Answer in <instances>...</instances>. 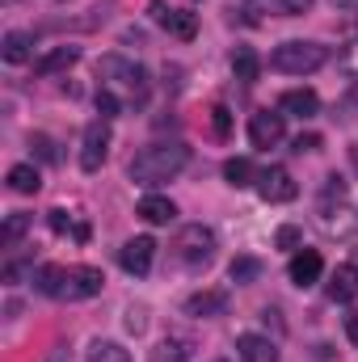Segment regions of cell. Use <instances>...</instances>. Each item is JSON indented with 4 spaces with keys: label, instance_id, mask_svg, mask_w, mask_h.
Segmentation results:
<instances>
[{
    "label": "cell",
    "instance_id": "cell-38",
    "mask_svg": "<svg viewBox=\"0 0 358 362\" xmlns=\"http://www.w3.org/2000/svg\"><path fill=\"white\" fill-rule=\"evenodd\" d=\"M346 333H350V341H358V312L346 316Z\"/></svg>",
    "mask_w": 358,
    "mask_h": 362
},
{
    "label": "cell",
    "instance_id": "cell-26",
    "mask_svg": "<svg viewBox=\"0 0 358 362\" xmlns=\"http://www.w3.org/2000/svg\"><path fill=\"white\" fill-rule=\"evenodd\" d=\"M89 362H131V350H122L118 341H93L89 346Z\"/></svg>",
    "mask_w": 358,
    "mask_h": 362
},
{
    "label": "cell",
    "instance_id": "cell-5",
    "mask_svg": "<svg viewBox=\"0 0 358 362\" xmlns=\"http://www.w3.org/2000/svg\"><path fill=\"white\" fill-rule=\"evenodd\" d=\"M105 156H110V122L97 118V122L85 127V139H81V169L85 173H97L105 165Z\"/></svg>",
    "mask_w": 358,
    "mask_h": 362
},
{
    "label": "cell",
    "instance_id": "cell-31",
    "mask_svg": "<svg viewBox=\"0 0 358 362\" xmlns=\"http://www.w3.org/2000/svg\"><path fill=\"white\" fill-rule=\"evenodd\" d=\"M47 223H51V232H59V236H64V232H72V236H76V228H81V223H72V215H68L64 206H55V211L47 215Z\"/></svg>",
    "mask_w": 358,
    "mask_h": 362
},
{
    "label": "cell",
    "instance_id": "cell-17",
    "mask_svg": "<svg viewBox=\"0 0 358 362\" xmlns=\"http://www.w3.org/2000/svg\"><path fill=\"white\" fill-rule=\"evenodd\" d=\"M278 110H282V114H295V118H312V114L321 110V97L312 89H287L278 97Z\"/></svg>",
    "mask_w": 358,
    "mask_h": 362
},
{
    "label": "cell",
    "instance_id": "cell-30",
    "mask_svg": "<svg viewBox=\"0 0 358 362\" xmlns=\"http://www.w3.org/2000/svg\"><path fill=\"white\" fill-rule=\"evenodd\" d=\"M30 148L38 152V160L59 165V148H55V139H51V135H30Z\"/></svg>",
    "mask_w": 358,
    "mask_h": 362
},
{
    "label": "cell",
    "instance_id": "cell-32",
    "mask_svg": "<svg viewBox=\"0 0 358 362\" xmlns=\"http://www.w3.org/2000/svg\"><path fill=\"white\" fill-rule=\"evenodd\" d=\"M299 240H304V232H299L295 223H282V228H278V236H274V245H278V249H299Z\"/></svg>",
    "mask_w": 358,
    "mask_h": 362
},
{
    "label": "cell",
    "instance_id": "cell-39",
    "mask_svg": "<svg viewBox=\"0 0 358 362\" xmlns=\"http://www.w3.org/2000/svg\"><path fill=\"white\" fill-rule=\"evenodd\" d=\"M350 160H354V169H358V148H350Z\"/></svg>",
    "mask_w": 358,
    "mask_h": 362
},
{
    "label": "cell",
    "instance_id": "cell-6",
    "mask_svg": "<svg viewBox=\"0 0 358 362\" xmlns=\"http://www.w3.org/2000/svg\"><path fill=\"white\" fill-rule=\"evenodd\" d=\"M258 194H262V202H291V198H299V185L282 165H270L266 173H258Z\"/></svg>",
    "mask_w": 358,
    "mask_h": 362
},
{
    "label": "cell",
    "instance_id": "cell-16",
    "mask_svg": "<svg viewBox=\"0 0 358 362\" xmlns=\"http://www.w3.org/2000/svg\"><path fill=\"white\" fill-rule=\"evenodd\" d=\"M76 59H81V47H51L47 55L34 59V72H38V76H55V72L72 68Z\"/></svg>",
    "mask_w": 358,
    "mask_h": 362
},
{
    "label": "cell",
    "instance_id": "cell-29",
    "mask_svg": "<svg viewBox=\"0 0 358 362\" xmlns=\"http://www.w3.org/2000/svg\"><path fill=\"white\" fill-rule=\"evenodd\" d=\"M211 131H215V139L232 135V110L228 105H211Z\"/></svg>",
    "mask_w": 358,
    "mask_h": 362
},
{
    "label": "cell",
    "instance_id": "cell-12",
    "mask_svg": "<svg viewBox=\"0 0 358 362\" xmlns=\"http://www.w3.org/2000/svg\"><path fill=\"white\" fill-rule=\"evenodd\" d=\"M291 282L304 291V286H312V282H321V274H325V262H321V253L316 249H299L295 257H291Z\"/></svg>",
    "mask_w": 358,
    "mask_h": 362
},
{
    "label": "cell",
    "instance_id": "cell-4",
    "mask_svg": "<svg viewBox=\"0 0 358 362\" xmlns=\"http://www.w3.org/2000/svg\"><path fill=\"white\" fill-rule=\"evenodd\" d=\"M97 76L105 81V89H110V85H127V89L135 93V101H144V93H148V72H144L139 64L122 59V55H105V59L97 64Z\"/></svg>",
    "mask_w": 358,
    "mask_h": 362
},
{
    "label": "cell",
    "instance_id": "cell-34",
    "mask_svg": "<svg viewBox=\"0 0 358 362\" xmlns=\"http://www.w3.org/2000/svg\"><path fill=\"white\" fill-rule=\"evenodd\" d=\"M127 329H131V333H144V329H148V312H144V308H131V312H127Z\"/></svg>",
    "mask_w": 358,
    "mask_h": 362
},
{
    "label": "cell",
    "instance_id": "cell-11",
    "mask_svg": "<svg viewBox=\"0 0 358 362\" xmlns=\"http://www.w3.org/2000/svg\"><path fill=\"white\" fill-rule=\"evenodd\" d=\"M312 4L316 0H245V13L253 21H262V17H304Z\"/></svg>",
    "mask_w": 358,
    "mask_h": 362
},
{
    "label": "cell",
    "instance_id": "cell-22",
    "mask_svg": "<svg viewBox=\"0 0 358 362\" xmlns=\"http://www.w3.org/2000/svg\"><path fill=\"white\" fill-rule=\"evenodd\" d=\"M232 72H236V81L253 85V81L262 76V55H258L253 47H236V51H232Z\"/></svg>",
    "mask_w": 358,
    "mask_h": 362
},
{
    "label": "cell",
    "instance_id": "cell-33",
    "mask_svg": "<svg viewBox=\"0 0 358 362\" xmlns=\"http://www.w3.org/2000/svg\"><path fill=\"white\" fill-rule=\"evenodd\" d=\"M97 110H101V118H114L122 110V101L114 97V89H97Z\"/></svg>",
    "mask_w": 358,
    "mask_h": 362
},
{
    "label": "cell",
    "instance_id": "cell-14",
    "mask_svg": "<svg viewBox=\"0 0 358 362\" xmlns=\"http://www.w3.org/2000/svg\"><path fill=\"white\" fill-rule=\"evenodd\" d=\"M228 312V291H198L185 299V316H224Z\"/></svg>",
    "mask_w": 358,
    "mask_h": 362
},
{
    "label": "cell",
    "instance_id": "cell-19",
    "mask_svg": "<svg viewBox=\"0 0 358 362\" xmlns=\"http://www.w3.org/2000/svg\"><path fill=\"white\" fill-rule=\"evenodd\" d=\"M236 350H241V358L245 362H278V346L262 337V333H245L241 341H236Z\"/></svg>",
    "mask_w": 358,
    "mask_h": 362
},
{
    "label": "cell",
    "instance_id": "cell-20",
    "mask_svg": "<svg viewBox=\"0 0 358 362\" xmlns=\"http://www.w3.org/2000/svg\"><path fill=\"white\" fill-rule=\"evenodd\" d=\"M0 55H4V64H25V59L34 55V34H25V30H8L4 42H0Z\"/></svg>",
    "mask_w": 358,
    "mask_h": 362
},
{
    "label": "cell",
    "instance_id": "cell-18",
    "mask_svg": "<svg viewBox=\"0 0 358 362\" xmlns=\"http://www.w3.org/2000/svg\"><path fill=\"white\" fill-rule=\"evenodd\" d=\"M139 219H148V223H173L178 219V206H173V198H165V194H148V198H139Z\"/></svg>",
    "mask_w": 358,
    "mask_h": 362
},
{
    "label": "cell",
    "instance_id": "cell-15",
    "mask_svg": "<svg viewBox=\"0 0 358 362\" xmlns=\"http://www.w3.org/2000/svg\"><path fill=\"white\" fill-rule=\"evenodd\" d=\"M101 286H105V274L97 270V266H76L72 270V286H68V299H93V295H101Z\"/></svg>",
    "mask_w": 358,
    "mask_h": 362
},
{
    "label": "cell",
    "instance_id": "cell-10",
    "mask_svg": "<svg viewBox=\"0 0 358 362\" xmlns=\"http://www.w3.org/2000/svg\"><path fill=\"white\" fill-rule=\"evenodd\" d=\"M282 135H287L282 114L258 110V114L249 118V144H253V148H274V144H282Z\"/></svg>",
    "mask_w": 358,
    "mask_h": 362
},
{
    "label": "cell",
    "instance_id": "cell-3",
    "mask_svg": "<svg viewBox=\"0 0 358 362\" xmlns=\"http://www.w3.org/2000/svg\"><path fill=\"white\" fill-rule=\"evenodd\" d=\"M173 253H178L181 266H190V270L207 266L215 257V232L207 223H185L178 232V240H173Z\"/></svg>",
    "mask_w": 358,
    "mask_h": 362
},
{
    "label": "cell",
    "instance_id": "cell-40",
    "mask_svg": "<svg viewBox=\"0 0 358 362\" xmlns=\"http://www.w3.org/2000/svg\"><path fill=\"white\" fill-rule=\"evenodd\" d=\"M354 101H358V81H354Z\"/></svg>",
    "mask_w": 358,
    "mask_h": 362
},
{
    "label": "cell",
    "instance_id": "cell-36",
    "mask_svg": "<svg viewBox=\"0 0 358 362\" xmlns=\"http://www.w3.org/2000/svg\"><path fill=\"white\" fill-rule=\"evenodd\" d=\"M321 148V135H299L295 139V152H316Z\"/></svg>",
    "mask_w": 358,
    "mask_h": 362
},
{
    "label": "cell",
    "instance_id": "cell-8",
    "mask_svg": "<svg viewBox=\"0 0 358 362\" xmlns=\"http://www.w3.org/2000/svg\"><path fill=\"white\" fill-rule=\"evenodd\" d=\"M316 215H321V228H325L329 236H354L358 232V211L346 206L342 198H337V206H333V198H325Z\"/></svg>",
    "mask_w": 358,
    "mask_h": 362
},
{
    "label": "cell",
    "instance_id": "cell-37",
    "mask_svg": "<svg viewBox=\"0 0 358 362\" xmlns=\"http://www.w3.org/2000/svg\"><path fill=\"white\" fill-rule=\"evenodd\" d=\"M47 362H72V354H68V346H55V350L47 354Z\"/></svg>",
    "mask_w": 358,
    "mask_h": 362
},
{
    "label": "cell",
    "instance_id": "cell-2",
    "mask_svg": "<svg viewBox=\"0 0 358 362\" xmlns=\"http://www.w3.org/2000/svg\"><path fill=\"white\" fill-rule=\"evenodd\" d=\"M325 64H329V47H321V42H299L295 38V42H282V47L270 51V68L287 72V76H308Z\"/></svg>",
    "mask_w": 358,
    "mask_h": 362
},
{
    "label": "cell",
    "instance_id": "cell-27",
    "mask_svg": "<svg viewBox=\"0 0 358 362\" xmlns=\"http://www.w3.org/2000/svg\"><path fill=\"white\" fill-rule=\"evenodd\" d=\"M190 358V337H165L156 362H185Z\"/></svg>",
    "mask_w": 358,
    "mask_h": 362
},
{
    "label": "cell",
    "instance_id": "cell-1",
    "mask_svg": "<svg viewBox=\"0 0 358 362\" xmlns=\"http://www.w3.org/2000/svg\"><path fill=\"white\" fill-rule=\"evenodd\" d=\"M190 165V148L185 144H148L144 152H135L131 160V181L139 185H161V181H173Z\"/></svg>",
    "mask_w": 358,
    "mask_h": 362
},
{
    "label": "cell",
    "instance_id": "cell-28",
    "mask_svg": "<svg viewBox=\"0 0 358 362\" xmlns=\"http://www.w3.org/2000/svg\"><path fill=\"white\" fill-rule=\"evenodd\" d=\"M228 278H232V282H253V278H262V262H258V257H236V262L228 266Z\"/></svg>",
    "mask_w": 358,
    "mask_h": 362
},
{
    "label": "cell",
    "instance_id": "cell-9",
    "mask_svg": "<svg viewBox=\"0 0 358 362\" xmlns=\"http://www.w3.org/2000/svg\"><path fill=\"white\" fill-rule=\"evenodd\" d=\"M152 17L173 34L181 42H190L194 34H198V17L190 13V8H165V0H152Z\"/></svg>",
    "mask_w": 358,
    "mask_h": 362
},
{
    "label": "cell",
    "instance_id": "cell-21",
    "mask_svg": "<svg viewBox=\"0 0 358 362\" xmlns=\"http://www.w3.org/2000/svg\"><path fill=\"white\" fill-rule=\"evenodd\" d=\"M354 295H358V270L354 266H337V270L329 274V299L346 303V299H354Z\"/></svg>",
    "mask_w": 358,
    "mask_h": 362
},
{
    "label": "cell",
    "instance_id": "cell-41",
    "mask_svg": "<svg viewBox=\"0 0 358 362\" xmlns=\"http://www.w3.org/2000/svg\"><path fill=\"white\" fill-rule=\"evenodd\" d=\"M219 362H228V358H219Z\"/></svg>",
    "mask_w": 358,
    "mask_h": 362
},
{
    "label": "cell",
    "instance_id": "cell-35",
    "mask_svg": "<svg viewBox=\"0 0 358 362\" xmlns=\"http://www.w3.org/2000/svg\"><path fill=\"white\" fill-rule=\"evenodd\" d=\"M25 274H30V266H25V262H8V266H4V282H8V286H17Z\"/></svg>",
    "mask_w": 358,
    "mask_h": 362
},
{
    "label": "cell",
    "instance_id": "cell-23",
    "mask_svg": "<svg viewBox=\"0 0 358 362\" xmlns=\"http://www.w3.org/2000/svg\"><path fill=\"white\" fill-rule=\"evenodd\" d=\"M8 189H13V194H38V189H42L38 169H34V165H13V169H8Z\"/></svg>",
    "mask_w": 358,
    "mask_h": 362
},
{
    "label": "cell",
    "instance_id": "cell-13",
    "mask_svg": "<svg viewBox=\"0 0 358 362\" xmlns=\"http://www.w3.org/2000/svg\"><path fill=\"white\" fill-rule=\"evenodd\" d=\"M34 286H38L42 295H51V299H68L72 270H64V266H38V274H34Z\"/></svg>",
    "mask_w": 358,
    "mask_h": 362
},
{
    "label": "cell",
    "instance_id": "cell-7",
    "mask_svg": "<svg viewBox=\"0 0 358 362\" xmlns=\"http://www.w3.org/2000/svg\"><path fill=\"white\" fill-rule=\"evenodd\" d=\"M152 257H156V240L152 236H135V240H127L118 249V266L127 274H135V278H144L152 270Z\"/></svg>",
    "mask_w": 358,
    "mask_h": 362
},
{
    "label": "cell",
    "instance_id": "cell-24",
    "mask_svg": "<svg viewBox=\"0 0 358 362\" xmlns=\"http://www.w3.org/2000/svg\"><path fill=\"white\" fill-rule=\"evenodd\" d=\"M224 181L236 185V189H245V185H258V173H253V165H249L245 156H232V160L224 165Z\"/></svg>",
    "mask_w": 358,
    "mask_h": 362
},
{
    "label": "cell",
    "instance_id": "cell-25",
    "mask_svg": "<svg viewBox=\"0 0 358 362\" xmlns=\"http://www.w3.org/2000/svg\"><path fill=\"white\" fill-rule=\"evenodd\" d=\"M25 232H30V215H25V211H13V215L4 219V228H0V245H4V249H13Z\"/></svg>",
    "mask_w": 358,
    "mask_h": 362
}]
</instances>
